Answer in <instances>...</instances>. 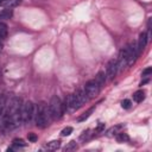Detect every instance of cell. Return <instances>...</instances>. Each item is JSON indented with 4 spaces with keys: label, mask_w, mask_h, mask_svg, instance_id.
I'll return each mask as SVG.
<instances>
[{
    "label": "cell",
    "mask_w": 152,
    "mask_h": 152,
    "mask_svg": "<svg viewBox=\"0 0 152 152\" xmlns=\"http://www.w3.org/2000/svg\"><path fill=\"white\" fill-rule=\"evenodd\" d=\"M100 86H99V83L95 81V80H90V81H88L86 84H84V91L87 93V95H88V97L89 99H94L95 96H97L99 95V93H100Z\"/></svg>",
    "instance_id": "cell-5"
},
{
    "label": "cell",
    "mask_w": 152,
    "mask_h": 152,
    "mask_svg": "<svg viewBox=\"0 0 152 152\" xmlns=\"http://www.w3.org/2000/svg\"><path fill=\"white\" fill-rule=\"evenodd\" d=\"M144 99H145V91L144 90H138L133 94V100L135 102H141V101H144Z\"/></svg>",
    "instance_id": "cell-12"
},
{
    "label": "cell",
    "mask_w": 152,
    "mask_h": 152,
    "mask_svg": "<svg viewBox=\"0 0 152 152\" xmlns=\"http://www.w3.org/2000/svg\"><path fill=\"white\" fill-rule=\"evenodd\" d=\"M27 139H28V141H31V142H36V141L38 140V137H37L36 133H28V134H27Z\"/></svg>",
    "instance_id": "cell-23"
},
{
    "label": "cell",
    "mask_w": 152,
    "mask_h": 152,
    "mask_svg": "<svg viewBox=\"0 0 152 152\" xmlns=\"http://www.w3.org/2000/svg\"><path fill=\"white\" fill-rule=\"evenodd\" d=\"M151 72H152V68L148 66V68H146L145 70H142V76H148Z\"/></svg>",
    "instance_id": "cell-24"
},
{
    "label": "cell",
    "mask_w": 152,
    "mask_h": 152,
    "mask_svg": "<svg viewBox=\"0 0 152 152\" xmlns=\"http://www.w3.org/2000/svg\"><path fill=\"white\" fill-rule=\"evenodd\" d=\"M59 147H61V141L59 140H52V141L46 144V148L51 150V151H55V150H57Z\"/></svg>",
    "instance_id": "cell-13"
},
{
    "label": "cell",
    "mask_w": 152,
    "mask_h": 152,
    "mask_svg": "<svg viewBox=\"0 0 152 152\" xmlns=\"http://www.w3.org/2000/svg\"><path fill=\"white\" fill-rule=\"evenodd\" d=\"M48 108H49V112H50V115H51V119L52 120H56V119H61L64 110H63V104L61 102V99L55 95L51 97L50 100V103L48 104Z\"/></svg>",
    "instance_id": "cell-2"
},
{
    "label": "cell",
    "mask_w": 152,
    "mask_h": 152,
    "mask_svg": "<svg viewBox=\"0 0 152 152\" xmlns=\"http://www.w3.org/2000/svg\"><path fill=\"white\" fill-rule=\"evenodd\" d=\"M12 145H13L15 148H19V147H25V146H26V142H25L23 139L15 138V139H13V141H12Z\"/></svg>",
    "instance_id": "cell-17"
},
{
    "label": "cell",
    "mask_w": 152,
    "mask_h": 152,
    "mask_svg": "<svg viewBox=\"0 0 152 152\" xmlns=\"http://www.w3.org/2000/svg\"><path fill=\"white\" fill-rule=\"evenodd\" d=\"M1 50H2V44L0 43V51H1Z\"/></svg>",
    "instance_id": "cell-27"
},
{
    "label": "cell",
    "mask_w": 152,
    "mask_h": 152,
    "mask_svg": "<svg viewBox=\"0 0 152 152\" xmlns=\"http://www.w3.org/2000/svg\"><path fill=\"white\" fill-rule=\"evenodd\" d=\"M76 95H77V97H78L81 104H83V103H86V102L89 101V97H88L87 93L84 91V89H80V90H77V91H76Z\"/></svg>",
    "instance_id": "cell-8"
},
{
    "label": "cell",
    "mask_w": 152,
    "mask_h": 152,
    "mask_svg": "<svg viewBox=\"0 0 152 152\" xmlns=\"http://www.w3.org/2000/svg\"><path fill=\"white\" fill-rule=\"evenodd\" d=\"M33 114H34V107H33V103L31 101H26L24 104H21L20 118H21V121L23 122L31 121Z\"/></svg>",
    "instance_id": "cell-4"
},
{
    "label": "cell",
    "mask_w": 152,
    "mask_h": 152,
    "mask_svg": "<svg viewBox=\"0 0 152 152\" xmlns=\"http://www.w3.org/2000/svg\"><path fill=\"white\" fill-rule=\"evenodd\" d=\"M131 106H132V102L129 101V100H122L121 101V107L122 108H125V109H128V108H131Z\"/></svg>",
    "instance_id": "cell-22"
},
{
    "label": "cell",
    "mask_w": 152,
    "mask_h": 152,
    "mask_svg": "<svg viewBox=\"0 0 152 152\" xmlns=\"http://www.w3.org/2000/svg\"><path fill=\"white\" fill-rule=\"evenodd\" d=\"M90 132H91L90 129H87V131H84V132L81 134V137H80V140H81V141H84V140L89 139V138H90V135H91V133H90Z\"/></svg>",
    "instance_id": "cell-20"
},
{
    "label": "cell",
    "mask_w": 152,
    "mask_h": 152,
    "mask_svg": "<svg viewBox=\"0 0 152 152\" xmlns=\"http://www.w3.org/2000/svg\"><path fill=\"white\" fill-rule=\"evenodd\" d=\"M78 148V146H77V144L72 140V141H70V142H68L65 146H64V148H63V151H65V152H69V151H76Z\"/></svg>",
    "instance_id": "cell-16"
},
{
    "label": "cell",
    "mask_w": 152,
    "mask_h": 152,
    "mask_svg": "<svg viewBox=\"0 0 152 152\" xmlns=\"http://www.w3.org/2000/svg\"><path fill=\"white\" fill-rule=\"evenodd\" d=\"M71 133H72V127H65L64 129H62L61 135L62 137H66V135H70Z\"/></svg>",
    "instance_id": "cell-21"
},
{
    "label": "cell",
    "mask_w": 152,
    "mask_h": 152,
    "mask_svg": "<svg viewBox=\"0 0 152 152\" xmlns=\"http://www.w3.org/2000/svg\"><path fill=\"white\" fill-rule=\"evenodd\" d=\"M20 4V0H6L4 6H6L7 8H12V7H15Z\"/></svg>",
    "instance_id": "cell-18"
},
{
    "label": "cell",
    "mask_w": 152,
    "mask_h": 152,
    "mask_svg": "<svg viewBox=\"0 0 152 152\" xmlns=\"http://www.w3.org/2000/svg\"><path fill=\"white\" fill-rule=\"evenodd\" d=\"M5 1H6V0H0V6H4V4H5Z\"/></svg>",
    "instance_id": "cell-26"
},
{
    "label": "cell",
    "mask_w": 152,
    "mask_h": 152,
    "mask_svg": "<svg viewBox=\"0 0 152 152\" xmlns=\"http://www.w3.org/2000/svg\"><path fill=\"white\" fill-rule=\"evenodd\" d=\"M62 104H63V110L64 112L65 110L66 112H75L82 106L80 100H78V97H77V95H76V93L75 94H69L64 99V103H62Z\"/></svg>",
    "instance_id": "cell-3"
},
{
    "label": "cell",
    "mask_w": 152,
    "mask_h": 152,
    "mask_svg": "<svg viewBox=\"0 0 152 152\" xmlns=\"http://www.w3.org/2000/svg\"><path fill=\"white\" fill-rule=\"evenodd\" d=\"M122 127H124L122 125H118V126H114V127L109 128L108 132H107V135H108V137H114V135H116V134L120 132V129H121Z\"/></svg>",
    "instance_id": "cell-14"
},
{
    "label": "cell",
    "mask_w": 152,
    "mask_h": 152,
    "mask_svg": "<svg viewBox=\"0 0 152 152\" xmlns=\"http://www.w3.org/2000/svg\"><path fill=\"white\" fill-rule=\"evenodd\" d=\"M13 12L11 8H5V10H0V20H7L10 18H12Z\"/></svg>",
    "instance_id": "cell-9"
},
{
    "label": "cell",
    "mask_w": 152,
    "mask_h": 152,
    "mask_svg": "<svg viewBox=\"0 0 152 152\" xmlns=\"http://www.w3.org/2000/svg\"><path fill=\"white\" fill-rule=\"evenodd\" d=\"M104 129V124H100L97 127H96V129H95V132L96 133H101L102 131Z\"/></svg>",
    "instance_id": "cell-25"
},
{
    "label": "cell",
    "mask_w": 152,
    "mask_h": 152,
    "mask_svg": "<svg viewBox=\"0 0 152 152\" xmlns=\"http://www.w3.org/2000/svg\"><path fill=\"white\" fill-rule=\"evenodd\" d=\"M106 80H107V77H106V74H104L103 71H100V72H97L96 77H95V81L99 83V86H100V87H102V86L104 84Z\"/></svg>",
    "instance_id": "cell-10"
},
{
    "label": "cell",
    "mask_w": 152,
    "mask_h": 152,
    "mask_svg": "<svg viewBox=\"0 0 152 152\" xmlns=\"http://www.w3.org/2000/svg\"><path fill=\"white\" fill-rule=\"evenodd\" d=\"M147 39H148V37H147L146 32L140 33V36H139V40H138V46H137L138 51H141V50L146 46V44H147Z\"/></svg>",
    "instance_id": "cell-7"
},
{
    "label": "cell",
    "mask_w": 152,
    "mask_h": 152,
    "mask_svg": "<svg viewBox=\"0 0 152 152\" xmlns=\"http://www.w3.org/2000/svg\"><path fill=\"white\" fill-rule=\"evenodd\" d=\"M94 109H95V107H91V108H89L87 112H84L82 115H80L78 118H77V121L78 122H82V121H86L90 115H91V113L94 112Z\"/></svg>",
    "instance_id": "cell-11"
},
{
    "label": "cell",
    "mask_w": 152,
    "mask_h": 152,
    "mask_svg": "<svg viewBox=\"0 0 152 152\" xmlns=\"http://www.w3.org/2000/svg\"><path fill=\"white\" fill-rule=\"evenodd\" d=\"M119 70V66H118V61L116 59H110L107 64V68H106V76L107 78L110 81L115 77L116 72Z\"/></svg>",
    "instance_id": "cell-6"
},
{
    "label": "cell",
    "mask_w": 152,
    "mask_h": 152,
    "mask_svg": "<svg viewBox=\"0 0 152 152\" xmlns=\"http://www.w3.org/2000/svg\"><path fill=\"white\" fill-rule=\"evenodd\" d=\"M7 34V25L4 23H0V40L4 39Z\"/></svg>",
    "instance_id": "cell-19"
},
{
    "label": "cell",
    "mask_w": 152,
    "mask_h": 152,
    "mask_svg": "<svg viewBox=\"0 0 152 152\" xmlns=\"http://www.w3.org/2000/svg\"><path fill=\"white\" fill-rule=\"evenodd\" d=\"M34 120H36V125L38 127H42L44 128L45 126L49 125L50 120H51V115H50V112H49V108L48 106H45V103H39L37 107H36V112H34Z\"/></svg>",
    "instance_id": "cell-1"
},
{
    "label": "cell",
    "mask_w": 152,
    "mask_h": 152,
    "mask_svg": "<svg viewBox=\"0 0 152 152\" xmlns=\"http://www.w3.org/2000/svg\"><path fill=\"white\" fill-rule=\"evenodd\" d=\"M115 138H116V141H118V142H126V141L129 140V137H128L126 133H124V132H119V133L115 135Z\"/></svg>",
    "instance_id": "cell-15"
}]
</instances>
